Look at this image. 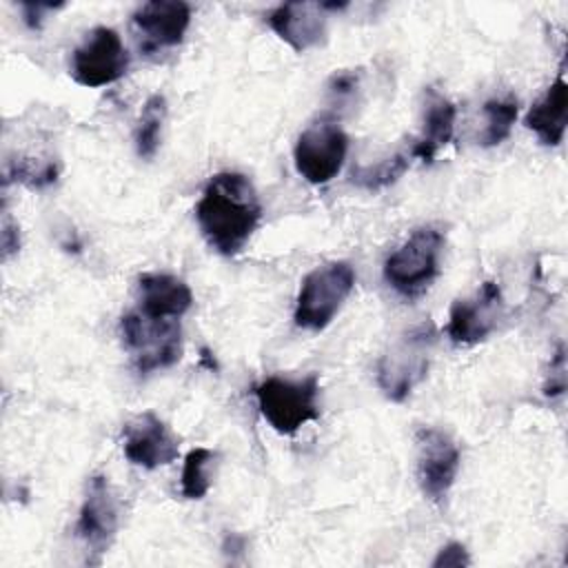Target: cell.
Masks as SVG:
<instances>
[{"label":"cell","mask_w":568,"mask_h":568,"mask_svg":"<svg viewBox=\"0 0 568 568\" xmlns=\"http://www.w3.org/2000/svg\"><path fill=\"white\" fill-rule=\"evenodd\" d=\"M195 220L215 253L237 255L262 222V202L253 182L235 171L215 173L195 204Z\"/></svg>","instance_id":"cell-1"},{"label":"cell","mask_w":568,"mask_h":568,"mask_svg":"<svg viewBox=\"0 0 568 568\" xmlns=\"http://www.w3.org/2000/svg\"><path fill=\"white\" fill-rule=\"evenodd\" d=\"M444 233L437 226L415 229L384 262L386 284L404 300L422 297L439 275Z\"/></svg>","instance_id":"cell-2"},{"label":"cell","mask_w":568,"mask_h":568,"mask_svg":"<svg viewBox=\"0 0 568 568\" xmlns=\"http://www.w3.org/2000/svg\"><path fill=\"white\" fill-rule=\"evenodd\" d=\"M255 399L262 417L280 435H293L304 424L320 417V375L311 373L302 379L288 377H266L255 388Z\"/></svg>","instance_id":"cell-3"},{"label":"cell","mask_w":568,"mask_h":568,"mask_svg":"<svg viewBox=\"0 0 568 568\" xmlns=\"http://www.w3.org/2000/svg\"><path fill=\"white\" fill-rule=\"evenodd\" d=\"M355 288V268L339 260L313 268L300 286L293 320L300 328L324 331Z\"/></svg>","instance_id":"cell-4"},{"label":"cell","mask_w":568,"mask_h":568,"mask_svg":"<svg viewBox=\"0 0 568 568\" xmlns=\"http://www.w3.org/2000/svg\"><path fill=\"white\" fill-rule=\"evenodd\" d=\"M435 346L433 324H422L399 335L377 362V386L390 402H404L426 377Z\"/></svg>","instance_id":"cell-5"},{"label":"cell","mask_w":568,"mask_h":568,"mask_svg":"<svg viewBox=\"0 0 568 568\" xmlns=\"http://www.w3.org/2000/svg\"><path fill=\"white\" fill-rule=\"evenodd\" d=\"M120 333L140 375L169 368L182 357L180 320H155L135 308L122 315Z\"/></svg>","instance_id":"cell-6"},{"label":"cell","mask_w":568,"mask_h":568,"mask_svg":"<svg viewBox=\"0 0 568 568\" xmlns=\"http://www.w3.org/2000/svg\"><path fill=\"white\" fill-rule=\"evenodd\" d=\"M120 526L118 501L111 490V484L104 475H91L87 481L84 499L75 521V537L87 550V564L100 566L102 557L111 548Z\"/></svg>","instance_id":"cell-7"},{"label":"cell","mask_w":568,"mask_h":568,"mask_svg":"<svg viewBox=\"0 0 568 568\" xmlns=\"http://www.w3.org/2000/svg\"><path fill=\"white\" fill-rule=\"evenodd\" d=\"M129 51L111 27H95L71 53V78L87 89L106 87L129 71Z\"/></svg>","instance_id":"cell-8"},{"label":"cell","mask_w":568,"mask_h":568,"mask_svg":"<svg viewBox=\"0 0 568 568\" xmlns=\"http://www.w3.org/2000/svg\"><path fill=\"white\" fill-rule=\"evenodd\" d=\"M346 151L348 138L339 124L331 120L315 122L297 135L293 149L295 169L306 182L326 184L339 173Z\"/></svg>","instance_id":"cell-9"},{"label":"cell","mask_w":568,"mask_h":568,"mask_svg":"<svg viewBox=\"0 0 568 568\" xmlns=\"http://www.w3.org/2000/svg\"><path fill=\"white\" fill-rule=\"evenodd\" d=\"M415 444L419 488L433 504H442L448 497L462 464L459 446L448 433L435 426H419L415 430Z\"/></svg>","instance_id":"cell-10"},{"label":"cell","mask_w":568,"mask_h":568,"mask_svg":"<svg viewBox=\"0 0 568 568\" xmlns=\"http://www.w3.org/2000/svg\"><path fill=\"white\" fill-rule=\"evenodd\" d=\"M504 313V295L497 282L486 280L473 297L455 300L450 304L446 335L455 344H477L484 342L501 320Z\"/></svg>","instance_id":"cell-11"},{"label":"cell","mask_w":568,"mask_h":568,"mask_svg":"<svg viewBox=\"0 0 568 568\" xmlns=\"http://www.w3.org/2000/svg\"><path fill=\"white\" fill-rule=\"evenodd\" d=\"M131 20L142 53L151 55L162 49H173L184 40L191 24V7L182 0H151L140 4Z\"/></svg>","instance_id":"cell-12"},{"label":"cell","mask_w":568,"mask_h":568,"mask_svg":"<svg viewBox=\"0 0 568 568\" xmlns=\"http://www.w3.org/2000/svg\"><path fill=\"white\" fill-rule=\"evenodd\" d=\"M122 442L124 457L146 470L171 464L180 453L178 437L153 410H144L126 422L122 428Z\"/></svg>","instance_id":"cell-13"},{"label":"cell","mask_w":568,"mask_h":568,"mask_svg":"<svg viewBox=\"0 0 568 568\" xmlns=\"http://www.w3.org/2000/svg\"><path fill=\"white\" fill-rule=\"evenodd\" d=\"M266 22L293 51L304 53L326 40L328 9L324 2H284L268 11Z\"/></svg>","instance_id":"cell-14"},{"label":"cell","mask_w":568,"mask_h":568,"mask_svg":"<svg viewBox=\"0 0 568 568\" xmlns=\"http://www.w3.org/2000/svg\"><path fill=\"white\" fill-rule=\"evenodd\" d=\"M138 311L155 320H180L193 304L191 288L169 273H142L138 277Z\"/></svg>","instance_id":"cell-15"},{"label":"cell","mask_w":568,"mask_h":568,"mask_svg":"<svg viewBox=\"0 0 568 568\" xmlns=\"http://www.w3.org/2000/svg\"><path fill=\"white\" fill-rule=\"evenodd\" d=\"M455 118H457L455 104L442 93H437L433 87H428L426 104H424V131L417 140L410 142L413 158L424 164H430L437 151L453 140Z\"/></svg>","instance_id":"cell-16"},{"label":"cell","mask_w":568,"mask_h":568,"mask_svg":"<svg viewBox=\"0 0 568 568\" xmlns=\"http://www.w3.org/2000/svg\"><path fill=\"white\" fill-rule=\"evenodd\" d=\"M566 109H568V84L564 80V64L555 82L546 89V93L528 109L526 126L535 131L541 144L557 146L566 133Z\"/></svg>","instance_id":"cell-17"},{"label":"cell","mask_w":568,"mask_h":568,"mask_svg":"<svg viewBox=\"0 0 568 568\" xmlns=\"http://www.w3.org/2000/svg\"><path fill=\"white\" fill-rule=\"evenodd\" d=\"M413 151L408 149H399L388 158H382L375 164H357L351 171V182L366 189V191H379L393 182H397L406 169L413 162Z\"/></svg>","instance_id":"cell-18"},{"label":"cell","mask_w":568,"mask_h":568,"mask_svg":"<svg viewBox=\"0 0 568 568\" xmlns=\"http://www.w3.org/2000/svg\"><path fill=\"white\" fill-rule=\"evenodd\" d=\"M166 118V98L162 93H153L140 113L135 126V153L142 160H151L160 146V133Z\"/></svg>","instance_id":"cell-19"},{"label":"cell","mask_w":568,"mask_h":568,"mask_svg":"<svg viewBox=\"0 0 568 568\" xmlns=\"http://www.w3.org/2000/svg\"><path fill=\"white\" fill-rule=\"evenodd\" d=\"M215 464V453L197 446L191 448L184 457L182 477H180V493L186 499H202L211 488V466Z\"/></svg>","instance_id":"cell-20"},{"label":"cell","mask_w":568,"mask_h":568,"mask_svg":"<svg viewBox=\"0 0 568 568\" xmlns=\"http://www.w3.org/2000/svg\"><path fill=\"white\" fill-rule=\"evenodd\" d=\"M481 113L486 118V126L479 135V142H481V146H497L510 135V129H513V124L517 120V113H519V104L510 95L508 98H493V100L484 102Z\"/></svg>","instance_id":"cell-21"},{"label":"cell","mask_w":568,"mask_h":568,"mask_svg":"<svg viewBox=\"0 0 568 568\" xmlns=\"http://www.w3.org/2000/svg\"><path fill=\"white\" fill-rule=\"evenodd\" d=\"M58 173L60 169L53 160L33 162L31 158H16V160H9L4 169V184L16 180L29 189H44L58 180Z\"/></svg>","instance_id":"cell-22"},{"label":"cell","mask_w":568,"mask_h":568,"mask_svg":"<svg viewBox=\"0 0 568 568\" xmlns=\"http://www.w3.org/2000/svg\"><path fill=\"white\" fill-rule=\"evenodd\" d=\"M359 78H362L359 69H339V71H335L326 82L328 104L335 106L337 111L351 106L357 91H359Z\"/></svg>","instance_id":"cell-23"},{"label":"cell","mask_w":568,"mask_h":568,"mask_svg":"<svg viewBox=\"0 0 568 568\" xmlns=\"http://www.w3.org/2000/svg\"><path fill=\"white\" fill-rule=\"evenodd\" d=\"M468 564H470V555H468L466 546L459 541H450L444 548H439V552L430 561L433 568H462Z\"/></svg>","instance_id":"cell-24"},{"label":"cell","mask_w":568,"mask_h":568,"mask_svg":"<svg viewBox=\"0 0 568 568\" xmlns=\"http://www.w3.org/2000/svg\"><path fill=\"white\" fill-rule=\"evenodd\" d=\"M64 7V2H22L20 4V9H22V20H24V24L29 27V29H33V31H38V29H42V22H44V18H47V13H53V11H58V9H62Z\"/></svg>","instance_id":"cell-25"},{"label":"cell","mask_w":568,"mask_h":568,"mask_svg":"<svg viewBox=\"0 0 568 568\" xmlns=\"http://www.w3.org/2000/svg\"><path fill=\"white\" fill-rule=\"evenodd\" d=\"M0 244H2V260L7 262L11 255L20 251V229L11 220L7 206L2 209V231H0Z\"/></svg>","instance_id":"cell-26"},{"label":"cell","mask_w":568,"mask_h":568,"mask_svg":"<svg viewBox=\"0 0 568 568\" xmlns=\"http://www.w3.org/2000/svg\"><path fill=\"white\" fill-rule=\"evenodd\" d=\"M564 386H566V366H564V346H559L555 357L550 359V373H548L544 393L548 397H555V395L564 393Z\"/></svg>","instance_id":"cell-27"},{"label":"cell","mask_w":568,"mask_h":568,"mask_svg":"<svg viewBox=\"0 0 568 568\" xmlns=\"http://www.w3.org/2000/svg\"><path fill=\"white\" fill-rule=\"evenodd\" d=\"M202 364H206V366H209V368H211V371H213V368H215V359H213V357H211V353H209V351H206V348H202Z\"/></svg>","instance_id":"cell-28"}]
</instances>
